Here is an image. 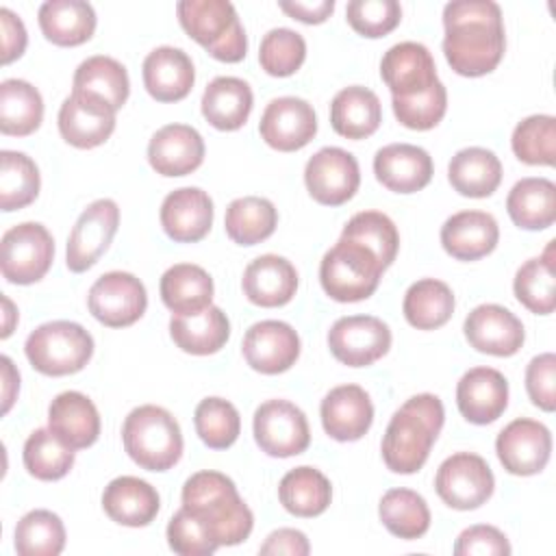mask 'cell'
Returning a JSON list of instances; mask_svg holds the SVG:
<instances>
[{
    "mask_svg": "<svg viewBox=\"0 0 556 556\" xmlns=\"http://www.w3.org/2000/svg\"><path fill=\"white\" fill-rule=\"evenodd\" d=\"M443 54L460 76L493 72L506 48L502 9L493 0H454L443 7Z\"/></svg>",
    "mask_w": 556,
    "mask_h": 556,
    "instance_id": "cell-1",
    "label": "cell"
},
{
    "mask_svg": "<svg viewBox=\"0 0 556 556\" xmlns=\"http://www.w3.org/2000/svg\"><path fill=\"white\" fill-rule=\"evenodd\" d=\"M180 500L217 545H239L254 528L252 510L226 473L211 469L193 473L182 484Z\"/></svg>",
    "mask_w": 556,
    "mask_h": 556,
    "instance_id": "cell-2",
    "label": "cell"
},
{
    "mask_svg": "<svg viewBox=\"0 0 556 556\" xmlns=\"http://www.w3.org/2000/svg\"><path fill=\"white\" fill-rule=\"evenodd\" d=\"M445 421L443 402L432 393L408 397L391 417L382 437V460L393 473L419 471Z\"/></svg>",
    "mask_w": 556,
    "mask_h": 556,
    "instance_id": "cell-3",
    "label": "cell"
},
{
    "mask_svg": "<svg viewBox=\"0 0 556 556\" xmlns=\"http://www.w3.org/2000/svg\"><path fill=\"white\" fill-rule=\"evenodd\" d=\"M126 454L148 471H167L182 456V432L174 415L161 406L132 408L122 426Z\"/></svg>",
    "mask_w": 556,
    "mask_h": 556,
    "instance_id": "cell-4",
    "label": "cell"
},
{
    "mask_svg": "<svg viewBox=\"0 0 556 556\" xmlns=\"http://www.w3.org/2000/svg\"><path fill=\"white\" fill-rule=\"evenodd\" d=\"M182 30L213 59L239 63L248 52V37L228 0H182L176 4Z\"/></svg>",
    "mask_w": 556,
    "mask_h": 556,
    "instance_id": "cell-5",
    "label": "cell"
},
{
    "mask_svg": "<svg viewBox=\"0 0 556 556\" xmlns=\"http://www.w3.org/2000/svg\"><path fill=\"white\" fill-rule=\"evenodd\" d=\"M382 271L384 267L369 248L339 237L319 263V282L337 302H361L374 295Z\"/></svg>",
    "mask_w": 556,
    "mask_h": 556,
    "instance_id": "cell-6",
    "label": "cell"
},
{
    "mask_svg": "<svg viewBox=\"0 0 556 556\" xmlns=\"http://www.w3.org/2000/svg\"><path fill=\"white\" fill-rule=\"evenodd\" d=\"M28 363L43 376L80 371L93 354V337L76 321L56 319L37 326L24 343Z\"/></svg>",
    "mask_w": 556,
    "mask_h": 556,
    "instance_id": "cell-7",
    "label": "cell"
},
{
    "mask_svg": "<svg viewBox=\"0 0 556 556\" xmlns=\"http://www.w3.org/2000/svg\"><path fill=\"white\" fill-rule=\"evenodd\" d=\"M54 258V239L39 222H22L9 228L0 241V269L13 285L41 280Z\"/></svg>",
    "mask_w": 556,
    "mask_h": 556,
    "instance_id": "cell-8",
    "label": "cell"
},
{
    "mask_svg": "<svg viewBox=\"0 0 556 556\" xmlns=\"http://www.w3.org/2000/svg\"><path fill=\"white\" fill-rule=\"evenodd\" d=\"M434 489L450 508L473 510L493 495L495 478L482 456L456 452L439 465Z\"/></svg>",
    "mask_w": 556,
    "mask_h": 556,
    "instance_id": "cell-9",
    "label": "cell"
},
{
    "mask_svg": "<svg viewBox=\"0 0 556 556\" xmlns=\"http://www.w3.org/2000/svg\"><path fill=\"white\" fill-rule=\"evenodd\" d=\"M254 441L274 458L302 454L311 443L306 415L289 400H267L254 410Z\"/></svg>",
    "mask_w": 556,
    "mask_h": 556,
    "instance_id": "cell-10",
    "label": "cell"
},
{
    "mask_svg": "<svg viewBox=\"0 0 556 556\" xmlns=\"http://www.w3.org/2000/svg\"><path fill=\"white\" fill-rule=\"evenodd\" d=\"M119 226V206L111 198L91 202L76 219L65 248L67 269L74 274L87 271L109 250Z\"/></svg>",
    "mask_w": 556,
    "mask_h": 556,
    "instance_id": "cell-11",
    "label": "cell"
},
{
    "mask_svg": "<svg viewBox=\"0 0 556 556\" xmlns=\"http://www.w3.org/2000/svg\"><path fill=\"white\" fill-rule=\"evenodd\" d=\"M89 313L109 328H126L139 321L148 306L143 282L128 271H106L89 289Z\"/></svg>",
    "mask_w": 556,
    "mask_h": 556,
    "instance_id": "cell-12",
    "label": "cell"
},
{
    "mask_svg": "<svg viewBox=\"0 0 556 556\" xmlns=\"http://www.w3.org/2000/svg\"><path fill=\"white\" fill-rule=\"evenodd\" d=\"M304 185L315 202L324 206H341L358 191V161L343 148L326 146L308 159L304 167Z\"/></svg>",
    "mask_w": 556,
    "mask_h": 556,
    "instance_id": "cell-13",
    "label": "cell"
},
{
    "mask_svg": "<svg viewBox=\"0 0 556 556\" xmlns=\"http://www.w3.org/2000/svg\"><path fill=\"white\" fill-rule=\"evenodd\" d=\"M328 348L339 363L367 367L389 352L391 330L374 315L339 317L328 330Z\"/></svg>",
    "mask_w": 556,
    "mask_h": 556,
    "instance_id": "cell-14",
    "label": "cell"
},
{
    "mask_svg": "<svg viewBox=\"0 0 556 556\" xmlns=\"http://www.w3.org/2000/svg\"><path fill=\"white\" fill-rule=\"evenodd\" d=\"M502 467L513 476H534L545 469L552 454L549 428L536 419H513L495 439Z\"/></svg>",
    "mask_w": 556,
    "mask_h": 556,
    "instance_id": "cell-15",
    "label": "cell"
},
{
    "mask_svg": "<svg viewBox=\"0 0 556 556\" xmlns=\"http://www.w3.org/2000/svg\"><path fill=\"white\" fill-rule=\"evenodd\" d=\"M261 139L278 152H295L317 135V115L313 104L295 96L274 98L258 122Z\"/></svg>",
    "mask_w": 556,
    "mask_h": 556,
    "instance_id": "cell-16",
    "label": "cell"
},
{
    "mask_svg": "<svg viewBox=\"0 0 556 556\" xmlns=\"http://www.w3.org/2000/svg\"><path fill=\"white\" fill-rule=\"evenodd\" d=\"M115 113L104 100L72 91L59 109V132L70 146L80 150L102 146L115 130Z\"/></svg>",
    "mask_w": 556,
    "mask_h": 556,
    "instance_id": "cell-17",
    "label": "cell"
},
{
    "mask_svg": "<svg viewBox=\"0 0 556 556\" xmlns=\"http://www.w3.org/2000/svg\"><path fill=\"white\" fill-rule=\"evenodd\" d=\"M241 350L245 363L254 371L276 376L295 365L300 356V337L287 321L265 319L245 330Z\"/></svg>",
    "mask_w": 556,
    "mask_h": 556,
    "instance_id": "cell-18",
    "label": "cell"
},
{
    "mask_svg": "<svg viewBox=\"0 0 556 556\" xmlns=\"http://www.w3.org/2000/svg\"><path fill=\"white\" fill-rule=\"evenodd\" d=\"M463 330L473 350L491 356H513L526 339L521 319L500 304L476 306L465 317Z\"/></svg>",
    "mask_w": 556,
    "mask_h": 556,
    "instance_id": "cell-19",
    "label": "cell"
},
{
    "mask_svg": "<svg viewBox=\"0 0 556 556\" xmlns=\"http://www.w3.org/2000/svg\"><path fill=\"white\" fill-rule=\"evenodd\" d=\"M380 76L393 98H413L439 80L430 50L417 41L391 46L380 61Z\"/></svg>",
    "mask_w": 556,
    "mask_h": 556,
    "instance_id": "cell-20",
    "label": "cell"
},
{
    "mask_svg": "<svg viewBox=\"0 0 556 556\" xmlns=\"http://www.w3.org/2000/svg\"><path fill=\"white\" fill-rule=\"evenodd\" d=\"M321 426L334 441H358L374 421V404L369 393L358 384H341L326 393L319 406Z\"/></svg>",
    "mask_w": 556,
    "mask_h": 556,
    "instance_id": "cell-21",
    "label": "cell"
},
{
    "mask_svg": "<svg viewBox=\"0 0 556 556\" xmlns=\"http://www.w3.org/2000/svg\"><path fill=\"white\" fill-rule=\"evenodd\" d=\"M159 217L172 241L195 243L213 226V200L200 187H180L165 195Z\"/></svg>",
    "mask_w": 556,
    "mask_h": 556,
    "instance_id": "cell-22",
    "label": "cell"
},
{
    "mask_svg": "<svg viewBox=\"0 0 556 556\" xmlns=\"http://www.w3.org/2000/svg\"><path fill=\"white\" fill-rule=\"evenodd\" d=\"M460 415L476 426L493 424L508 406V382L493 367H473L456 384Z\"/></svg>",
    "mask_w": 556,
    "mask_h": 556,
    "instance_id": "cell-23",
    "label": "cell"
},
{
    "mask_svg": "<svg viewBox=\"0 0 556 556\" xmlns=\"http://www.w3.org/2000/svg\"><path fill=\"white\" fill-rule=\"evenodd\" d=\"M148 161L161 176H187L204 161V139L193 126L167 124L152 135Z\"/></svg>",
    "mask_w": 556,
    "mask_h": 556,
    "instance_id": "cell-24",
    "label": "cell"
},
{
    "mask_svg": "<svg viewBox=\"0 0 556 556\" xmlns=\"http://www.w3.org/2000/svg\"><path fill=\"white\" fill-rule=\"evenodd\" d=\"M432 156L413 143H389L374 156V174L395 193H415L432 180Z\"/></svg>",
    "mask_w": 556,
    "mask_h": 556,
    "instance_id": "cell-25",
    "label": "cell"
},
{
    "mask_svg": "<svg viewBox=\"0 0 556 556\" xmlns=\"http://www.w3.org/2000/svg\"><path fill=\"white\" fill-rule=\"evenodd\" d=\"M241 287L245 298L256 306H285L298 291V271L285 256L261 254L243 269Z\"/></svg>",
    "mask_w": 556,
    "mask_h": 556,
    "instance_id": "cell-26",
    "label": "cell"
},
{
    "mask_svg": "<svg viewBox=\"0 0 556 556\" xmlns=\"http://www.w3.org/2000/svg\"><path fill=\"white\" fill-rule=\"evenodd\" d=\"M143 87L156 102H178L195 83L191 56L174 46H159L143 59Z\"/></svg>",
    "mask_w": 556,
    "mask_h": 556,
    "instance_id": "cell-27",
    "label": "cell"
},
{
    "mask_svg": "<svg viewBox=\"0 0 556 556\" xmlns=\"http://www.w3.org/2000/svg\"><path fill=\"white\" fill-rule=\"evenodd\" d=\"M500 226L491 213L460 211L441 226V245L456 261H478L495 250Z\"/></svg>",
    "mask_w": 556,
    "mask_h": 556,
    "instance_id": "cell-28",
    "label": "cell"
},
{
    "mask_svg": "<svg viewBox=\"0 0 556 556\" xmlns=\"http://www.w3.org/2000/svg\"><path fill=\"white\" fill-rule=\"evenodd\" d=\"M48 428L72 450H85L100 437V415L85 393L63 391L48 406Z\"/></svg>",
    "mask_w": 556,
    "mask_h": 556,
    "instance_id": "cell-29",
    "label": "cell"
},
{
    "mask_svg": "<svg viewBox=\"0 0 556 556\" xmlns=\"http://www.w3.org/2000/svg\"><path fill=\"white\" fill-rule=\"evenodd\" d=\"M102 508L119 526L143 528L159 515L161 497L150 482L135 476H119L104 486Z\"/></svg>",
    "mask_w": 556,
    "mask_h": 556,
    "instance_id": "cell-30",
    "label": "cell"
},
{
    "mask_svg": "<svg viewBox=\"0 0 556 556\" xmlns=\"http://www.w3.org/2000/svg\"><path fill=\"white\" fill-rule=\"evenodd\" d=\"M169 337L182 352L208 356L226 345L230 337V321L226 313L213 304L198 313H174L169 319Z\"/></svg>",
    "mask_w": 556,
    "mask_h": 556,
    "instance_id": "cell-31",
    "label": "cell"
},
{
    "mask_svg": "<svg viewBox=\"0 0 556 556\" xmlns=\"http://www.w3.org/2000/svg\"><path fill=\"white\" fill-rule=\"evenodd\" d=\"M202 115L217 130L241 128L254 104L252 89L245 80L237 76L213 78L202 93Z\"/></svg>",
    "mask_w": 556,
    "mask_h": 556,
    "instance_id": "cell-32",
    "label": "cell"
},
{
    "mask_svg": "<svg viewBox=\"0 0 556 556\" xmlns=\"http://www.w3.org/2000/svg\"><path fill=\"white\" fill-rule=\"evenodd\" d=\"M37 20L43 37L63 48L89 41L96 30V11L85 0H48L39 7Z\"/></svg>",
    "mask_w": 556,
    "mask_h": 556,
    "instance_id": "cell-33",
    "label": "cell"
},
{
    "mask_svg": "<svg viewBox=\"0 0 556 556\" xmlns=\"http://www.w3.org/2000/svg\"><path fill=\"white\" fill-rule=\"evenodd\" d=\"M382 106L378 96L361 85L341 89L330 102L332 130L345 139H365L378 130Z\"/></svg>",
    "mask_w": 556,
    "mask_h": 556,
    "instance_id": "cell-34",
    "label": "cell"
},
{
    "mask_svg": "<svg viewBox=\"0 0 556 556\" xmlns=\"http://www.w3.org/2000/svg\"><path fill=\"white\" fill-rule=\"evenodd\" d=\"M447 180L465 198H489L502 182V163L486 148H463L447 165Z\"/></svg>",
    "mask_w": 556,
    "mask_h": 556,
    "instance_id": "cell-35",
    "label": "cell"
},
{
    "mask_svg": "<svg viewBox=\"0 0 556 556\" xmlns=\"http://www.w3.org/2000/svg\"><path fill=\"white\" fill-rule=\"evenodd\" d=\"M506 211L523 230H545L556 219V185L549 178H521L506 198Z\"/></svg>",
    "mask_w": 556,
    "mask_h": 556,
    "instance_id": "cell-36",
    "label": "cell"
},
{
    "mask_svg": "<svg viewBox=\"0 0 556 556\" xmlns=\"http://www.w3.org/2000/svg\"><path fill=\"white\" fill-rule=\"evenodd\" d=\"M161 300L163 304L176 313H198L211 306L213 300V278L208 271L193 263H176L161 276Z\"/></svg>",
    "mask_w": 556,
    "mask_h": 556,
    "instance_id": "cell-37",
    "label": "cell"
},
{
    "mask_svg": "<svg viewBox=\"0 0 556 556\" xmlns=\"http://www.w3.org/2000/svg\"><path fill=\"white\" fill-rule=\"evenodd\" d=\"M278 500L282 508L295 517H317L330 506L332 486L319 469L302 465L282 476Z\"/></svg>",
    "mask_w": 556,
    "mask_h": 556,
    "instance_id": "cell-38",
    "label": "cell"
},
{
    "mask_svg": "<svg viewBox=\"0 0 556 556\" xmlns=\"http://www.w3.org/2000/svg\"><path fill=\"white\" fill-rule=\"evenodd\" d=\"M72 87H74L72 91L89 93L104 100L115 111H119L126 104L130 93V80H128L126 67L113 56H104V54L85 59L74 72Z\"/></svg>",
    "mask_w": 556,
    "mask_h": 556,
    "instance_id": "cell-39",
    "label": "cell"
},
{
    "mask_svg": "<svg viewBox=\"0 0 556 556\" xmlns=\"http://www.w3.org/2000/svg\"><path fill=\"white\" fill-rule=\"evenodd\" d=\"M43 98L28 80L7 78L0 83V130L11 137H26L41 126Z\"/></svg>",
    "mask_w": 556,
    "mask_h": 556,
    "instance_id": "cell-40",
    "label": "cell"
},
{
    "mask_svg": "<svg viewBox=\"0 0 556 556\" xmlns=\"http://www.w3.org/2000/svg\"><path fill=\"white\" fill-rule=\"evenodd\" d=\"M454 304V293L443 280L421 278L406 289L402 311L413 328L437 330L450 321Z\"/></svg>",
    "mask_w": 556,
    "mask_h": 556,
    "instance_id": "cell-41",
    "label": "cell"
},
{
    "mask_svg": "<svg viewBox=\"0 0 556 556\" xmlns=\"http://www.w3.org/2000/svg\"><path fill=\"white\" fill-rule=\"evenodd\" d=\"M515 298L536 315H549L556 306V278H554V241L541 256L528 258L513 280Z\"/></svg>",
    "mask_w": 556,
    "mask_h": 556,
    "instance_id": "cell-42",
    "label": "cell"
},
{
    "mask_svg": "<svg viewBox=\"0 0 556 556\" xmlns=\"http://www.w3.org/2000/svg\"><path fill=\"white\" fill-rule=\"evenodd\" d=\"M278 211L267 198L243 195L228 204L224 226L226 235L239 245H256L274 235Z\"/></svg>",
    "mask_w": 556,
    "mask_h": 556,
    "instance_id": "cell-43",
    "label": "cell"
},
{
    "mask_svg": "<svg viewBox=\"0 0 556 556\" xmlns=\"http://www.w3.org/2000/svg\"><path fill=\"white\" fill-rule=\"evenodd\" d=\"M382 526L397 539H421L430 528V508L426 500L410 489H389L378 504Z\"/></svg>",
    "mask_w": 556,
    "mask_h": 556,
    "instance_id": "cell-44",
    "label": "cell"
},
{
    "mask_svg": "<svg viewBox=\"0 0 556 556\" xmlns=\"http://www.w3.org/2000/svg\"><path fill=\"white\" fill-rule=\"evenodd\" d=\"M13 545L20 556H59L65 547V526L52 510H28L15 526Z\"/></svg>",
    "mask_w": 556,
    "mask_h": 556,
    "instance_id": "cell-45",
    "label": "cell"
},
{
    "mask_svg": "<svg viewBox=\"0 0 556 556\" xmlns=\"http://www.w3.org/2000/svg\"><path fill=\"white\" fill-rule=\"evenodd\" d=\"M41 178L35 161L17 150L0 152V206L2 211H20L39 195Z\"/></svg>",
    "mask_w": 556,
    "mask_h": 556,
    "instance_id": "cell-46",
    "label": "cell"
},
{
    "mask_svg": "<svg viewBox=\"0 0 556 556\" xmlns=\"http://www.w3.org/2000/svg\"><path fill=\"white\" fill-rule=\"evenodd\" d=\"M22 460L26 471L37 480H61L74 467V450L65 445L50 428H37L28 434Z\"/></svg>",
    "mask_w": 556,
    "mask_h": 556,
    "instance_id": "cell-47",
    "label": "cell"
},
{
    "mask_svg": "<svg viewBox=\"0 0 556 556\" xmlns=\"http://www.w3.org/2000/svg\"><path fill=\"white\" fill-rule=\"evenodd\" d=\"M341 239L369 248L384 269L395 261L400 248V235L393 219L380 211H361L352 215L341 230Z\"/></svg>",
    "mask_w": 556,
    "mask_h": 556,
    "instance_id": "cell-48",
    "label": "cell"
},
{
    "mask_svg": "<svg viewBox=\"0 0 556 556\" xmlns=\"http://www.w3.org/2000/svg\"><path fill=\"white\" fill-rule=\"evenodd\" d=\"M510 146L521 163L552 167L556 161V119L552 115L521 119L513 130Z\"/></svg>",
    "mask_w": 556,
    "mask_h": 556,
    "instance_id": "cell-49",
    "label": "cell"
},
{
    "mask_svg": "<svg viewBox=\"0 0 556 556\" xmlns=\"http://www.w3.org/2000/svg\"><path fill=\"white\" fill-rule=\"evenodd\" d=\"M198 437L211 450L230 447L241 432V417L235 404L224 397H204L193 413Z\"/></svg>",
    "mask_w": 556,
    "mask_h": 556,
    "instance_id": "cell-50",
    "label": "cell"
},
{
    "mask_svg": "<svg viewBox=\"0 0 556 556\" xmlns=\"http://www.w3.org/2000/svg\"><path fill=\"white\" fill-rule=\"evenodd\" d=\"M306 59V41L300 33L291 28H271L258 48L261 67L276 78H285L295 74Z\"/></svg>",
    "mask_w": 556,
    "mask_h": 556,
    "instance_id": "cell-51",
    "label": "cell"
},
{
    "mask_svg": "<svg viewBox=\"0 0 556 556\" xmlns=\"http://www.w3.org/2000/svg\"><path fill=\"white\" fill-rule=\"evenodd\" d=\"M393 113L397 122L410 130L434 128L447 111V91L441 80H437L428 91L413 98H393Z\"/></svg>",
    "mask_w": 556,
    "mask_h": 556,
    "instance_id": "cell-52",
    "label": "cell"
},
{
    "mask_svg": "<svg viewBox=\"0 0 556 556\" xmlns=\"http://www.w3.org/2000/svg\"><path fill=\"white\" fill-rule=\"evenodd\" d=\"M345 17L354 33L378 39L400 24L402 7L395 0H352L345 7Z\"/></svg>",
    "mask_w": 556,
    "mask_h": 556,
    "instance_id": "cell-53",
    "label": "cell"
},
{
    "mask_svg": "<svg viewBox=\"0 0 556 556\" xmlns=\"http://www.w3.org/2000/svg\"><path fill=\"white\" fill-rule=\"evenodd\" d=\"M167 545L180 556H208L219 547L204 526L182 506L167 523Z\"/></svg>",
    "mask_w": 556,
    "mask_h": 556,
    "instance_id": "cell-54",
    "label": "cell"
},
{
    "mask_svg": "<svg viewBox=\"0 0 556 556\" xmlns=\"http://www.w3.org/2000/svg\"><path fill=\"white\" fill-rule=\"evenodd\" d=\"M526 391L541 410L552 413L556 408V356L552 352L539 354L528 363Z\"/></svg>",
    "mask_w": 556,
    "mask_h": 556,
    "instance_id": "cell-55",
    "label": "cell"
},
{
    "mask_svg": "<svg viewBox=\"0 0 556 556\" xmlns=\"http://www.w3.org/2000/svg\"><path fill=\"white\" fill-rule=\"evenodd\" d=\"M456 556H508L510 543L502 530L495 526L478 523L465 528L456 543H454Z\"/></svg>",
    "mask_w": 556,
    "mask_h": 556,
    "instance_id": "cell-56",
    "label": "cell"
},
{
    "mask_svg": "<svg viewBox=\"0 0 556 556\" xmlns=\"http://www.w3.org/2000/svg\"><path fill=\"white\" fill-rule=\"evenodd\" d=\"M0 33H2V63L9 65L11 61L24 54L28 37H26L24 22L7 7L0 9Z\"/></svg>",
    "mask_w": 556,
    "mask_h": 556,
    "instance_id": "cell-57",
    "label": "cell"
},
{
    "mask_svg": "<svg viewBox=\"0 0 556 556\" xmlns=\"http://www.w3.org/2000/svg\"><path fill=\"white\" fill-rule=\"evenodd\" d=\"M261 554H274V556H306L311 552V543L306 539L304 532L295 530V528H280L274 530L265 543L258 547Z\"/></svg>",
    "mask_w": 556,
    "mask_h": 556,
    "instance_id": "cell-58",
    "label": "cell"
},
{
    "mask_svg": "<svg viewBox=\"0 0 556 556\" xmlns=\"http://www.w3.org/2000/svg\"><path fill=\"white\" fill-rule=\"evenodd\" d=\"M278 7L293 20L304 22V24H321L330 17L334 11V0H315V2H278Z\"/></svg>",
    "mask_w": 556,
    "mask_h": 556,
    "instance_id": "cell-59",
    "label": "cell"
},
{
    "mask_svg": "<svg viewBox=\"0 0 556 556\" xmlns=\"http://www.w3.org/2000/svg\"><path fill=\"white\" fill-rule=\"evenodd\" d=\"M0 365H2V413L7 415L20 391V374L13 367V361L9 356H2Z\"/></svg>",
    "mask_w": 556,
    "mask_h": 556,
    "instance_id": "cell-60",
    "label": "cell"
},
{
    "mask_svg": "<svg viewBox=\"0 0 556 556\" xmlns=\"http://www.w3.org/2000/svg\"><path fill=\"white\" fill-rule=\"evenodd\" d=\"M2 306H4V326H2L0 337L7 339L13 332V319H17V313L13 308V302L7 295H2Z\"/></svg>",
    "mask_w": 556,
    "mask_h": 556,
    "instance_id": "cell-61",
    "label": "cell"
}]
</instances>
